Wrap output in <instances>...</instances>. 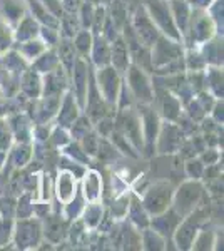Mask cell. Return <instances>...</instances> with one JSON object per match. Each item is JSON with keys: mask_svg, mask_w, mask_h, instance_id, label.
I'll return each instance as SVG.
<instances>
[{"mask_svg": "<svg viewBox=\"0 0 224 251\" xmlns=\"http://www.w3.org/2000/svg\"><path fill=\"white\" fill-rule=\"evenodd\" d=\"M105 12L104 7H96L94 9V19H92V29H94V34H102V27H104V22H105Z\"/></svg>", "mask_w": 224, "mask_h": 251, "instance_id": "cell-41", "label": "cell"}, {"mask_svg": "<svg viewBox=\"0 0 224 251\" xmlns=\"http://www.w3.org/2000/svg\"><path fill=\"white\" fill-rule=\"evenodd\" d=\"M129 206V218H131L132 225L137 226V228H148L149 226V213L146 211L144 204H142V201H139V198L132 196L131 200V204Z\"/></svg>", "mask_w": 224, "mask_h": 251, "instance_id": "cell-20", "label": "cell"}, {"mask_svg": "<svg viewBox=\"0 0 224 251\" xmlns=\"http://www.w3.org/2000/svg\"><path fill=\"white\" fill-rule=\"evenodd\" d=\"M102 2V3H109V0H99V3Z\"/></svg>", "mask_w": 224, "mask_h": 251, "instance_id": "cell-56", "label": "cell"}, {"mask_svg": "<svg viewBox=\"0 0 224 251\" xmlns=\"http://www.w3.org/2000/svg\"><path fill=\"white\" fill-rule=\"evenodd\" d=\"M92 34L89 32L87 29L85 30H80L75 34V39H74V47H75V52H79L80 55H85L89 54V50L92 49Z\"/></svg>", "mask_w": 224, "mask_h": 251, "instance_id": "cell-31", "label": "cell"}, {"mask_svg": "<svg viewBox=\"0 0 224 251\" xmlns=\"http://www.w3.org/2000/svg\"><path fill=\"white\" fill-rule=\"evenodd\" d=\"M10 228H12L10 218H3V220L0 221V245H5L7 240H9Z\"/></svg>", "mask_w": 224, "mask_h": 251, "instance_id": "cell-47", "label": "cell"}, {"mask_svg": "<svg viewBox=\"0 0 224 251\" xmlns=\"http://www.w3.org/2000/svg\"><path fill=\"white\" fill-rule=\"evenodd\" d=\"M154 220L149 221V225H152L154 231L161 234L162 238H171L176 231L177 225L181 223L182 218L174 211V209H166V211L159 213V214H154Z\"/></svg>", "mask_w": 224, "mask_h": 251, "instance_id": "cell-13", "label": "cell"}, {"mask_svg": "<svg viewBox=\"0 0 224 251\" xmlns=\"http://www.w3.org/2000/svg\"><path fill=\"white\" fill-rule=\"evenodd\" d=\"M109 3H111V15L109 17L112 19L117 29H122L125 25V22H127V9H125V5L121 0H109Z\"/></svg>", "mask_w": 224, "mask_h": 251, "instance_id": "cell-27", "label": "cell"}, {"mask_svg": "<svg viewBox=\"0 0 224 251\" xmlns=\"http://www.w3.org/2000/svg\"><path fill=\"white\" fill-rule=\"evenodd\" d=\"M127 82L129 89L134 94L137 100H141L142 104H149L154 99V91H152V84L146 74L144 69L137 67L136 64H129L127 67Z\"/></svg>", "mask_w": 224, "mask_h": 251, "instance_id": "cell-7", "label": "cell"}, {"mask_svg": "<svg viewBox=\"0 0 224 251\" xmlns=\"http://www.w3.org/2000/svg\"><path fill=\"white\" fill-rule=\"evenodd\" d=\"M159 102H161V111H162V114H164L166 119L177 121L179 112H181V104H179V100L176 99V97H174L173 94H169L166 89H162Z\"/></svg>", "mask_w": 224, "mask_h": 251, "instance_id": "cell-21", "label": "cell"}, {"mask_svg": "<svg viewBox=\"0 0 224 251\" xmlns=\"http://www.w3.org/2000/svg\"><path fill=\"white\" fill-rule=\"evenodd\" d=\"M44 233H46V236L49 238V241L59 243L64 238V234H66L64 221H60V218H57V216H49L46 221V231Z\"/></svg>", "mask_w": 224, "mask_h": 251, "instance_id": "cell-24", "label": "cell"}, {"mask_svg": "<svg viewBox=\"0 0 224 251\" xmlns=\"http://www.w3.org/2000/svg\"><path fill=\"white\" fill-rule=\"evenodd\" d=\"M87 2H92V3H99V0H87Z\"/></svg>", "mask_w": 224, "mask_h": 251, "instance_id": "cell-55", "label": "cell"}, {"mask_svg": "<svg viewBox=\"0 0 224 251\" xmlns=\"http://www.w3.org/2000/svg\"><path fill=\"white\" fill-rule=\"evenodd\" d=\"M10 144V134L7 131V127L0 123V151H5Z\"/></svg>", "mask_w": 224, "mask_h": 251, "instance_id": "cell-50", "label": "cell"}, {"mask_svg": "<svg viewBox=\"0 0 224 251\" xmlns=\"http://www.w3.org/2000/svg\"><path fill=\"white\" fill-rule=\"evenodd\" d=\"M74 193V181L71 174H60L57 181V194L62 201H69Z\"/></svg>", "mask_w": 224, "mask_h": 251, "instance_id": "cell-29", "label": "cell"}, {"mask_svg": "<svg viewBox=\"0 0 224 251\" xmlns=\"http://www.w3.org/2000/svg\"><path fill=\"white\" fill-rule=\"evenodd\" d=\"M131 55H129L127 46H125L124 39L117 35L111 44V64L119 74H124L127 71L129 64H131Z\"/></svg>", "mask_w": 224, "mask_h": 251, "instance_id": "cell-16", "label": "cell"}, {"mask_svg": "<svg viewBox=\"0 0 224 251\" xmlns=\"http://www.w3.org/2000/svg\"><path fill=\"white\" fill-rule=\"evenodd\" d=\"M99 91L102 92L104 100L107 104H116L117 97H119L121 91V79H119V72L116 71L112 66H104L102 69L99 67Z\"/></svg>", "mask_w": 224, "mask_h": 251, "instance_id": "cell-9", "label": "cell"}, {"mask_svg": "<svg viewBox=\"0 0 224 251\" xmlns=\"http://www.w3.org/2000/svg\"><path fill=\"white\" fill-rule=\"evenodd\" d=\"M10 42H12V35L9 32V27L0 20V52L5 50L10 46Z\"/></svg>", "mask_w": 224, "mask_h": 251, "instance_id": "cell-46", "label": "cell"}, {"mask_svg": "<svg viewBox=\"0 0 224 251\" xmlns=\"http://www.w3.org/2000/svg\"><path fill=\"white\" fill-rule=\"evenodd\" d=\"M24 44V42H22ZM22 52H24V55L28 59H35L39 54H42L44 52V46H42V42H34V40H28V42L24 44V47H22Z\"/></svg>", "mask_w": 224, "mask_h": 251, "instance_id": "cell-43", "label": "cell"}, {"mask_svg": "<svg viewBox=\"0 0 224 251\" xmlns=\"http://www.w3.org/2000/svg\"><path fill=\"white\" fill-rule=\"evenodd\" d=\"M209 57V60L216 66L223 64V44H219V40L209 42L206 46V59Z\"/></svg>", "mask_w": 224, "mask_h": 251, "instance_id": "cell-34", "label": "cell"}, {"mask_svg": "<svg viewBox=\"0 0 224 251\" xmlns=\"http://www.w3.org/2000/svg\"><path fill=\"white\" fill-rule=\"evenodd\" d=\"M3 157H5V152H0V166H2V159H3Z\"/></svg>", "mask_w": 224, "mask_h": 251, "instance_id": "cell-54", "label": "cell"}, {"mask_svg": "<svg viewBox=\"0 0 224 251\" xmlns=\"http://www.w3.org/2000/svg\"><path fill=\"white\" fill-rule=\"evenodd\" d=\"M27 2H28V5H30V9L34 10L35 17H39V20H42L44 24H47V25H50V27L57 25V17H54L52 14H49L47 10H44L42 3H39L37 0H27Z\"/></svg>", "mask_w": 224, "mask_h": 251, "instance_id": "cell-32", "label": "cell"}, {"mask_svg": "<svg viewBox=\"0 0 224 251\" xmlns=\"http://www.w3.org/2000/svg\"><path fill=\"white\" fill-rule=\"evenodd\" d=\"M131 27L146 47H152L154 42H156L157 37H159V29L156 27V24L150 20L149 14L146 12L142 3H139V5L132 10Z\"/></svg>", "mask_w": 224, "mask_h": 251, "instance_id": "cell-6", "label": "cell"}, {"mask_svg": "<svg viewBox=\"0 0 224 251\" xmlns=\"http://www.w3.org/2000/svg\"><path fill=\"white\" fill-rule=\"evenodd\" d=\"M22 91L28 97H39L42 92V84H40L39 74L35 71H28L22 79Z\"/></svg>", "mask_w": 224, "mask_h": 251, "instance_id": "cell-26", "label": "cell"}, {"mask_svg": "<svg viewBox=\"0 0 224 251\" xmlns=\"http://www.w3.org/2000/svg\"><path fill=\"white\" fill-rule=\"evenodd\" d=\"M80 5H82V2L80 0H64V9L66 12H71V14H75L77 10L80 9Z\"/></svg>", "mask_w": 224, "mask_h": 251, "instance_id": "cell-51", "label": "cell"}, {"mask_svg": "<svg viewBox=\"0 0 224 251\" xmlns=\"http://www.w3.org/2000/svg\"><path fill=\"white\" fill-rule=\"evenodd\" d=\"M141 243L144 245L146 250H164L166 248L164 238H162L159 233L152 231V229H148V228H144V231H142Z\"/></svg>", "mask_w": 224, "mask_h": 251, "instance_id": "cell-28", "label": "cell"}, {"mask_svg": "<svg viewBox=\"0 0 224 251\" xmlns=\"http://www.w3.org/2000/svg\"><path fill=\"white\" fill-rule=\"evenodd\" d=\"M59 55H60V64H62V67H66L67 72H72V67H74V62L77 59V52H75L74 44L67 37L62 39V42H60Z\"/></svg>", "mask_w": 224, "mask_h": 251, "instance_id": "cell-23", "label": "cell"}, {"mask_svg": "<svg viewBox=\"0 0 224 251\" xmlns=\"http://www.w3.org/2000/svg\"><path fill=\"white\" fill-rule=\"evenodd\" d=\"M173 184L166 183V181H159L148 189L144 200H142V204H144L146 211L149 214H159L169 208L171 203H173Z\"/></svg>", "mask_w": 224, "mask_h": 251, "instance_id": "cell-4", "label": "cell"}, {"mask_svg": "<svg viewBox=\"0 0 224 251\" xmlns=\"http://www.w3.org/2000/svg\"><path fill=\"white\" fill-rule=\"evenodd\" d=\"M66 152L67 154H71L72 157H75V159H79V161H87V156H85V152L82 151V149L79 148L77 144H71L69 148L66 149Z\"/></svg>", "mask_w": 224, "mask_h": 251, "instance_id": "cell-48", "label": "cell"}, {"mask_svg": "<svg viewBox=\"0 0 224 251\" xmlns=\"http://www.w3.org/2000/svg\"><path fill=\"white\" fill-rule=\"evenodd\" d=\"M92 59L97 67H104L111 64V46L104 35L97 34L92 39Z\"/></svg>", "mask_w": 224, "mask_h": 251, "instance_id": "cell-18", "label": "cell"}, {"mask_svg": "<svg viewBox=\"0 0 224 251\" xmlns=\"http://www.w3.org/2000/svg\"><path fill=\"white\" fill-rule=\"evenodd\" d=\"M121 2L125 5V9H127L129 14H132V10L136 9L137 5H139V3H141V0H121Z\"/></svg>", "mask_w": 224, "mask_h": 251, "instance_id": "cell-52", "label": "cell"}, {"mask_svg": "<svg viewBox=\"0 0 224 251\" xmlns=\"http://www.w3.org/2000/svg\"><path fill=\"white\" fill-rule=\"evenodd\" d=\"M72 79H74V92L79 100V106H85V96H87V82H89V71L87 64L82 57H77L72 67Z\"/></svg>", "mask_w": 224, "mask_h": 251, "instance_id": "cell-14", "label": "cell"}, {"mask_svg": "<svg viewBox=\"0 0 224 251\" xmlns=\"http://www.w3.org/2000/svg\"><path fill=\"white\" fill-rule=\"evenodd\" d=\"M94 3L92 2H85L80 5V14H82V17H80V25L84 27V29H87V27H91L92 25V19H94Z\"/></svg>", "mask_w": 224, "mask_h": 251, "instance_id": "cell-42", "label": "cell"}, {"mask_svg": "<svg viewBox=\"0 0 224 251\" xmlns=\"http://www.w3.org/2000/svg\"><path fill=\"white\" fill-rule=\"evenodd\" d=\"M30 157V148L28 146H19L17 151L14 152V163L15 166H24Z\"/></svg>", "mask_w": 224, "mask_h": 251, "instance_id": "cell-45", "label": "cell"}, {"mask_svg": "<svg viewBox=\"0 0 224 251\" xmlns=\"http://www.w3.org/2000/svg\"><path fill=\"white\" fill-rule=\"evenodd\" d=\"M3 15H5V19L9 17L12 22H17L19 19H22L20 17L22 15V7H20L17 0H7V2H3Z\"/></svg>", "mask_w": 224, "mask_h": 251, "instance_id": "cell-38", "label": "cell"}, {"mask_svg": "<svg viewBox=\"0 0 224 251\" xmlns=\"http://www.w3.org/2000/svg\"><path fill=\"white\" fill-rule=\"evenodd\" d=\"M209 0H193V5H196L198 9H202V7H206V5H209Z\"/></svg>", "mask_w": 224, "mask_h": 251, "instance_id": "cell-53", "label": "cell"}, {"mask_svg": "<svg viewBox=\"0 0 224 251\" xmlns=\"http://www.w3.org/2000/svg\"><path fill=\"white\" fill-rule=\"evenodd\" d=\"M169 9H171V15H173L177 30L182 32V34H187V24H189V17H191L187 0H171Z\"/></svg>", "mask_w": 224, "mask_h": 251, "instance_id": "cell-17", "label": "cell"}, {"mask_svg": "<svg viewBox=\"0 0 224 251\" xmlns=\"http://www.w3.org/2000/svg\"><path fill=\"white\" fill-rule=\"evenodd\" d=\"M102 220V208L100 204H91L84 209V223L89 226H97Z\"/></svg>", "mask_w": 224, "mask_h": 251, "instance_id": "cell-33", "label": "cell"}, {"mask_svg": "<svg viewBox=\"0 0 224 251\" xmlns=\"http://www.w3.org/2000/svg\"><path fill=\"white\" fill-rule=\"evenodd\" d=\"M57 64H59V60H57L54 52H47V54H44L42 57L39 59V62L35 64V69H37L35 72H50L52 69L57 67Z\"/></svg>", "mask_w": 224, "mask_h": 251, "instance_id": "cell-36", "label": "cell"}, {"mask_svg": "<svg viewBox=\"0 0 224 251\" xmlns=\"http://www.w3.org/2000/svg\"><path fill=\"white\" fill-rule=\"evenodd\" d=\"M204 196L202 186L198 179L186 181L179 186V189L174 193V211H176L181 218H186L187 214H191L196 208L201 206V200Z\"/></svg>", "mask_w": 224, "mask_h": 251, "instance_id": "cell-3", "label": "cell"}, {"mask_svg": "<svg viewBox=\"0 0 224 251\" xmlns=\"http://www.w3.org/2000/svg\"><path fill=\"white\" fill-rule=\"evenodd\" d=\"M141 109V127H142V134L146 136V143H148L149 151L154 149V143H156V137L159 132V119L156 116V112L152 109H149L148 106H142Z\"/></svg>", "mask_w": 224, "mask_h": 251, "instance_id": "cell-15", "label": "cell"}, {"mask_svg": "<svg viewBox=\"0 0 224 251\" xmlns=\"http://www.w3.org/2000/svg\"><path fill=\"white\" fill-rule=\"evenodd\" d=\"M117 126H114L116 131H119L125 139L131 143L132 148L141 149L144 146V139H142V127H141V117L134 114L132 109L122 107L119 117H117Z\"/></svg>", "mask_w": 224, "mask_h": 251, "instance_id": "cell-5", "label": "cell"}, {"mask_svg": "<svg viewBox=\"0 0 224 251\" xmlns=\"http://www.w3.org/2000/svg\"><path fill=\"white\" fill-rule=\"evenodd\" d=\"M97 146H99V139L94 132H87L82 137V151L87 156H96L97 154Z\"/></svg>", "mask_w": 224, "mask_h": 251, "instance_id": "cell-39", "label": "cell"}, {"mask_svg": "<svg viewBox=\"0 0 224 251\" xmlns=\"http://www.w3.org/2000/svg\"><path fill=\"white\" fill-rule=\"evenodd\" d=\"M150 64L157 69L161 74H176L181 72L182 66V49L177 40L171 42L166 35H159L157 40L152 46V54H150Z\"/></svg>", "mask_w": 224, "mask_h": 251, "instance_id": "cell-1", "label": "cell"}, {"mask_svg": "<svg viewBox=\"0 0 224 251\" xmlns=\"http://www.w3.org/2000/svg\"><path fill=\"white\" fill-rule=\"evenodd\" d=\"M157 151L162 154H173L176 151H181L184 144V132L181 127H176L174 124H168L164 127H159L157 132Z\"/></svg>", "mask_w": 224, "mask_h": 251, "instance_id": "cell-10", "label": "cell"}, {"mask_svg": "<svg viewBox=\"0 0 224 251\" xmlns=\"http://www.w3.org/2000/svg\"><path fill=\"white\" fill-rule=\"evenodd\" d=\"M42 228L40 223L34 220H20L15 228V245L19 248H32V246L39 245Z\"/></svg>", "mask_w": 224, "mask_h": 251, "instance_id": "cell-11", "label": "cell"}, {"mask_svg": "<svg viewBox=\"0 0 224 251\" xmlns=\"http://www.w3.org/2000/svg\"><path fill=\"white\" fill-rule=\"evenodd\" d=\"M39 34V25L32 17H24L20 20L19 24V29H17V34H15V39L19 42H27V40L34 39L35 35Z\"/></svg>", "mask_w": 224, "mask_h": 251, "instance_id": "cell-25", "label": "cell"}, {"mask_svg": "<svg viewBox=\"0 0 224 251\" xmlns=\"http://www.w3.org/2000/svg\"><path fill=\"white\" fill-rule=\"evenodd\" d=\"M59 124L64 126V127H69L74 121L77 119V116H79V109L75 107L74 104V97H72V94H67L66 99H64L62 106H60L59 109Z\"/></svg>", "mask_w": 224, "mask_h": 251, "instance_id": "cell-22", "label": "cell"}, {"mask_svg": "<svg viewBox=\"0 0 224 251\" xmlns=\"http://www.w3.org/2000/svg\"><path fill=\"white\" fill-rule=\"evenodd\" d=\"M71 126H72V136L75 139H82L87 132H91V119L89 117H79Z\"/></svg>", "mask_w": 224, "mask_h": 251, "instance_id": "cell-35", "label": "cell"}, {"mask_svg": "<svg viewBox=\"0 0 224 251\" xmlns=\"http://www.w3.org/2000/svg\"><path fill=\"white\" fill-rule=\"evenodd\" d=\"M207 82L214 89L216 96L223 97V72L219 69H209V75H207Z\"/></svg>", "mask_w": 224, "mask_h": 251, "instance_id": "cell-40", "label": "cell"}, {"mask_svg": "<svg viewBox=\"0 0 224 251\" xmlns=\"http://www.w3.org/2000/svg\"><path fill=\"white\" fill-rule=\"evenodd\" d=\"M186 173L189 174L193 179H199L204 173V163L201 159H191L189 163L186 164Z\"/></svg>", "mask_w": 224, "mask_h": 251, "instance_id": "cell-44", "label": "cell"}, {"mask_svg": "<svg viewBox=\"0 0 224 251\" xmlns=\"http://www.w3.org/2000/svg\"><path fill=\"white\" fill-rule=\"evenodd\" d=\"M60 22H62L64 37L71 39V37H74L77 32H79L80 22L74 14H71V12H66V14L60 15Z\"/></svg>", "mask_w": 224, "mask_h": 251, "instance_id": "cell-30", "label": "cell"}, {"mask_svg": "<svg viewBox=\"0 0 224 251\" xmlns=\"http://www.w3.org/2000/svg\"><path fill=\"white\" fill-rule=\"evenodd\" d=\"M187 30H191V37L196 42H207L214 35L216 25L204 9H194L191 12L189 24H187Z\"/></svg>", "mask_w": 224, "mask_h": 251, "instance_id": "cell-8", "label": "cell"}, {"mask_svg": "<svg viewBox=\"0 0 224 251\" xmlns=\"http://www.w3.org/2000/svg\"><path fill=\"white\" fill-rule=\"evenodd\" d=\"M97 127H99V131L102 132V136H109L112 132V129H114V123L111 119H107V117H102V119H99L97 121Z\"/></svg>", "mask_w": 224, "mask_h": 251, "instance_id": "cell-49", "label": "cell"}, {"mask_svg": "<svg viewBox=\"0 0 224 251\" xmlns=\"http://www.w3.org/2000/svg\"><path fill=\"white\" fill-rule=\"evenodd\" d=\"M99 191H100V183L97 174L96 173L89 174V177L85 179V196L94 201L99 198Z\"/></svg>", "mask_w": 224, "mask_h": 251, "instance_id": "cell-37", "label": "cell"}, {"mask_svg": "<svg viewBox=\"0 0 224 251\" xmlns=\"http://www.w3.org/2000/svg\"><path fill=\"white\" fill-rule=\"evenodd\" d=\"M66 82L67 79L66 74H64V69L57 66L50 72H47L46 84H44V96H59Z\"/></svg>", "mask_w": 224, "mask_h": 251, "instance_id": "cell-19", "label": "cell"}, {"mask_svg": "<svg viewBox=\"0 0 224 251\" xmlns=\"http://www.w3.org/2000/svg\"><path fill=\"white\" fill-rule=\"evenodd\" d=\"M85 97H87V104L84 107H87L89 119L97 123L99 119L107 116V102L100 97L99 87L94 82V79H91V82L87 84V96Z\"/></svg>", "mask_w": 224, "mask_h": 251, "instance_id": "cell-12", "label": "cell"}, {"mask_svg": "<svg viewBox=\"0 0 224 251\" xmlns=\"http://www.w3.org/2000/svg\"><path fill=\"white\" fill-rule=\"evenodd\" d=\"M142 5L149 14L150 20L156 24L159 30L164 32L166 37L174 39L177 42L181 40V32L177 30L173 15H171L169 2H166V0H144Z\"/></svg>", "mask_w": 224, "mask_h": 251, "instance_id": "cell-2", "label": "cell"}]
</instances>
